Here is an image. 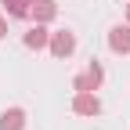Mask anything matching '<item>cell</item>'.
<instances>
[{"label":"cell","mask_w":130,"mask_h":130,"mask_svg":"<svg viewBox=\"0 0 130 130\" xmlns=\"http://www.w3.org/2000/svg\"><path fill=\"white\" fill-rule=\"evenodd\" d=\"M72 112H79V116H98V112H101V101H98L90 90H79L76 101H72Z\"/></svg>","instance_id":"obj_1"},{"label":"cell","mask_w":130,"mask_h":130,"mask_svg":"<svg viewBox=\"0 0 130 130\" xmlns=\"http://www.w3.org/2000/svg\"><path fill=\"white\" fill-rule=\"evenodd\" d=\"M76 51V36H72V32H54V36H51V54L54 58H69Z\"/></svg>","instance_id":"obj_2"},{"label":"cell","mask_w":130,"mask_h":130,"mask_svg":"<svg viewBox=\"0 0 130 130\" xmlns=\"http://www.w3.org/2000/svg\"><path fill=\"white\" fill-rule=\"evenodd\" d=\"M108 47H112L116 54H130V25L108 29Z\"/></svg>","instance_id":"obj_3"},{"label":"cell","mask_w":130,"mask_h":130,"mask_svg":"<svg viewBox=\"0 0 130 130\" xmlns=\"http://www.w3.org/2000/svg\"><path fill=\"white\" fill-rule=\"evenodd\" d=\"M101 76H105V72H101V65H90L83 76H76V79H72V87H76V90H98V87H101Z\"/></svg>","instance_id":"obj_4"},{"label":"cell","mask_w":130,"mask_h":130,"mask_svg":"<svg viewBox=\"0 0 130 130\" xmlns=\"http://www.w3.org/2000/svg\"><path fill=\"white\" fill-rule=\"evenodd\" d=\"M29 14L43 25V22H51L54 14H58V4H54V0H32V4H29Z\"/></svg>","instance_id":"obj_5"},{"label":"cell","mask_w":130,"mask_h":130,"mask_svg":"<svg viewBox=\"0 0 130 130\" xmlns=\"http://www.w3.org/2000/svg\"><path fill=\"white\" fill-rule=\"evenodd\" d=\"M22 126H25V112L22 108H7L0 116V130H22Z\"/></svg>","instance_id":"obj_6"},{"label":"cell","mask_w":130,"mask_h":130,"mask_svg":"<svg viewBox=\"0 0 130 130\" xmlns=\"http://www.w3.org/2000/svg\"><path fill=\"white\" fill-rule=\"evenodd\" d=\"M47 43H51V36H47V29H43L40 22L25 32V47H36V51H40V47H47Z\"/></svg>","instance_id":"obj_7"},{"label":"cell","mask_w":130,"mask_h":130,"mask_svg":"<svg viewBox=\"0 0 130 130\" xmlns=\"http://www.w3.org/2000/svg\"><path fill=\"white\" fill-rule=\"evenodd\" d=\"M4 4H7V14L22 18V14H29V4H32V0H4Z\"/></svg>","instance_id":"obj_8"},{"label":"cell","mask_w":130,"mask_h":130,"mask_svg":"<svg viewBox=\"0 0 130 130\" xmlns=\"http://www.w3.org/2000/svg\"><path fill=\"white\" fill-rule=\"evenodd\" d=\"M0 36H7V22L4 18H0Z\"/></svg>","instance_id":"obj_9"},{"label":"cell","mask_w":130,"mask_h":130,"mask_svg":"<svg viewBox=\"0 0 130 130\" xmlns=\"http://www.w3.org/2000/svg\"><path fill=\"white\" fill-rule=\"evenodd\" d=\"M126 18H130V7H126Z\"/></svg>","instance_id":"obj_10"}]
</instances>
